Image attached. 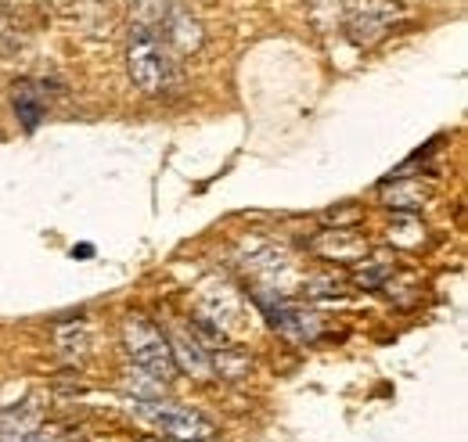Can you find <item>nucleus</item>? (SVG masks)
Wrapping results in <instances>:
<instances>
[{
    "instance_id": "5",
    "label": "nucleus",
    "mask_w": 468,
    "mask_h": 442,
    "mask_svg": "<svg viewBox=\"0 0 468 442\" xmlns=\"http://www.w3.org/2000/svg\"><path fill=\"white\" fill-rule=\"evenodd\" d=\"M170 353H174L176 367H187L195 378H209L213 363H209V356H206V345H198L195 338H187V334H176L174 345H170Z\"/></svg>"
},
{
    "instance_id": "1",
    "label": "nucleus",
    "mask_w": 468,
    "mask_h": 442,
    "mask_svg": "<svg viewBox=\"0 0 468 442\" xmlns=\"http://www.w3.org/2000/svg\"><path fill=\"white\" fill-rule=\"evenodd\" d=\"M137 410L141 421H148L163 439L170 442H213L217 439V425L191 410V406H180L170 399H133L130 403Z\"/></svg>"
},
{
    "instance_id": "2",
    "label": "nucleus",
    "mask_w": 468,
    "mask_h": 442,
    "mask_svg": "<svg viewBox=\"0 0 468 442\" xmlns=\"http://www.w3.org/2000/svg\"><path fill=\"white\" fill-rule=\"evenodd\" d=\"M126 68L130 79L141 94H163L176 83L174 58L166 55L163 40L155 33H148L144 26L130 37V51H126Z\"/></svg>"
},
{
    "instance_id": "3",
    "label": "nucleus",
    "mask_w": 468,
    "mask_h": 442,
    "mask_svg": "<svg viewBox=\"0 0 468 442\" xmlns=\"http://www.w3.org/2000/svg\"><path fill=\"white\" fill-rule=\"evenodd\" d=\"M122 342H126V356L133 360V367H141L148 378L170 382L176 374L170 342H166V334L159 332L148 317L130 313V317L122 321Z\"/></svg>"
},
{
    "instance_id": "7",
    "label": "nucleus",
    "mask_w": 468,
    "mask_h": 442,
    "mask_svg": "<svg viewBox=\"0 0 468 442\" xmlns=\"http://www.w3.org/2000/svg\"><path fill=\"white\" fill-rule=\"evenodd\" d=\"M15 111H18V119H22V126H26V130H33V126L40 122V115H44V101H40V98H33V87H29V83H22V87L15 90Z\"/></svg>"
},
{
    "instance_id": "4",
    "label": "nucleus",
    "mask_w": 468,
    "mask_h": 442,
    "mask_svg": "<svg viewBox=\"0 0 468 442\" xmlns=\"http://www.w3.org/2000/svg\"><path fill=\"white\" fill-rule=\"evenodd\" d=\"M44 417V395H29L26 403L0 414V442H29V436L40 428Z\"/></svg>"
},
{
    "instance_id": "6",
    "label": "nucleus",
    "mask_w": 468,
    "mask_h": 442,
    "mask_svg": "<svg viewBox=\"0 0 468 442\" xmlns=\"http://www.w3.org/2000/svg\"><path fill=\"white\" fill-rule=\"evenodd\" d=\"M274 324L285 334H292V338H303V342H314V338L321 334L317 321H314L310 313H299V310H278V313H274Z\"/></svg>"
}]
</instances>
